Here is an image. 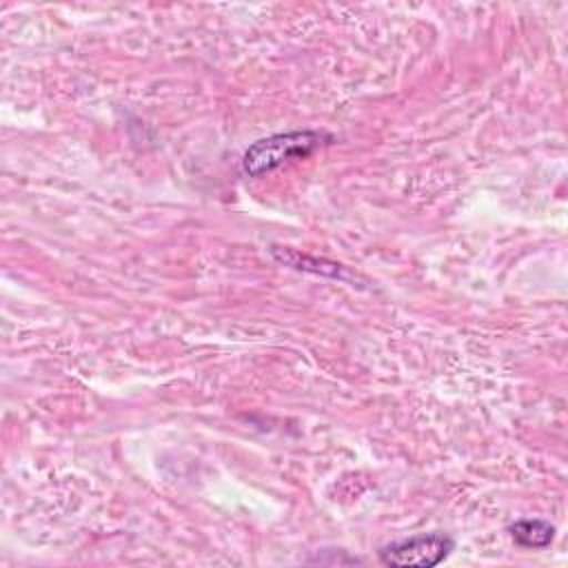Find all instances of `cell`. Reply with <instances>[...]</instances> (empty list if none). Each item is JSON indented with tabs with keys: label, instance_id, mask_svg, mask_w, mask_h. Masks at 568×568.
Returning <instances> with one entry per match:
<instances>
[{
	"label": "cell",
	"instance_id": "1",
	"mask_svg": "<svg viewBox=\"0 0 568 568\" xmlns=\"http://www.w3.org/2000/svg\"><path fill=\"white\" fill-rule=\"evenodd\" d=\"M326 140H331L326 133L311 131V129L273 133L268 138L253 142L244 151L240 160V169L246 178H260L273 169H280L291 160H302L311 155L322 144H326Z\"/></svg>",
	"mask_w": 568,
	"mask_h": 568
},
{
	"label": "cell",
	"instance_id": "2",
	"mask_svg": "<svg viewBox=\"0 0 568 568\" xmlns=\"http://www.w3.org/2000/svg\"><path fill=\"white\" fill-rule=\"evenodd\" d=\"M453 548L455 541L450 535L424 532L382 546L377 557L384 566L393 568H433L442 564Z\"/></svg>",
	"mask_w": 568,
	"mask_h": 568
},
{
	"label": "cell",
	"instance_id": "3",
	"mask_svg": "<svg viewBox=\"0 0 568 568\" xmlns=\"http://www.w3.org/2000/svg\"><path fill=\"white\" fill-rule=\"evenodd\" d=\"M508 532L521 548H546L555 539V526L546 519H519L508 526Z\"/></svg>",
	"mask_w": 568,
	"mask_h": 568
}]
</instances>
